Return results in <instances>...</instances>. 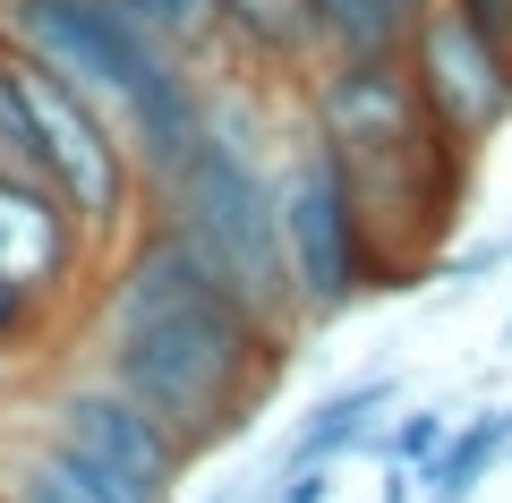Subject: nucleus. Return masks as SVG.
Listing matches in <instances>:
<instances>
[{"mask_svg":"<svg viewBox=\"0 0 512 503\" xmlns=\"http://www.w3.org/2000/svg\"><path fill=\"white\" fill-rule=\"evenodd\" d=\"M0 43H18L43 69H60L69 86H86L120 120L128 154H137V180H163L205 128L197 60L154 43L120 0H0Z\"/></svg>","mask_w":512,"mask_h":503,"instance_id":"nucleus-3","label":"nucleus"},{"mask_svg":"<svg viewBox=\"0 0 512 503\" xmlns=\"http://www.w3.org/2000/svg\"><path fill=\"white\" fill-rule=\"evenodd\" d=\"M35 435H52L60 452L94 461L103 478L137 486L146 503H171V495H180V478H188V444L171 427H154V418L137 410L111 376H94V367H86V376H69L35 410Z\"/></svg>","mask_w":512,"mask_h":503,"instance_id":"nucleus-7","label":"nucleus"},{"mask_svg":"<svg viewBox=\"0 0 512 503\" xmlns=\"http://www.w3.org/2000/svg\"><path fill=\"white\" fill-rule=\"evenodd\" d=\"M393 393H402L393 376H359V384H342V393H325V401L291 427V444H282L274 469H291V461H342L350 444H367V435H376V418L393 410Z\"/></svg>","mask_w":512,"mask_h":503,"instance_id":"nucleus-11","label":"nucleus"},{"mask_svg":"<svg viewBox=\"0 0 512 503\" xmlns=\"http://www.w3.org/2000/svg\"><path fill=\"white\" fill-rule=\"evenodd\" d=\"M308 137L342 162V188L367 222V248L384 265V290L436 248V231L461 214L470 154L427 120L419 77L402 52H325L308 86Z\"/></svg>","mask_w":512,"mask_h":503,"instance_id":"nucleus-2","label":"nucleus"},{"mask_svg":"<svg viewBox=\"0 0 512 503\" xmlns=\"http://www.w3.org/2000/svg\"><path fill=\"white\" fill-rule=\"evenodd\" d=\"M86 273H94V239H86V222L69 214V197H60L43 171L0 162V282L26 290L43 316H60Z\"/></svg>","mask_w":512,"mask_h":503,"instance_id":"nucleus-9","label":"nucleus"},{"mask_svg":"<svg viewBox=\"0 0 512 503\" xmlns=\"http://www.w3.org/2000/svg\"><path fill=\"white\" fill-rule=\"evenodd\" d=\"M444 9H453L461 26H478L487 43H504V52H512V0H444Z\"/></svg>","mask_w":512,"mask_h":503,"instance_id":"nucleus-16","label":"nucleus"},{"mask_svg":"<svg viewBox=\"0 0 512 503\" xmlns=\"http://www.w3.org/2000/svg\"><path fill=\"white\" fill-rule=\"evenodd\" d=\"M419 0H316V35L325 52H402Z\"/></svg>","mask_w":512,"mask_h":503,"instance_id":"nucleus-13","label":"nucleus"},{"mask_svg":"<svg viewBox=\"0 0 512 503\" xmlns=\"http://www.w3.org/2000/svg\"><path fill=\"white\" fill-rule=\"evenodd\" d=\"M444 435H453V418H444V410H402V418H393V435H367V444H376L384 461H402V469H427L444 452Z\"/></svg>","mask_w":512,"mask_h":503,"instance_id":"nucleus-14","label":"nucleus"},{"mask_svg":"<svg viewBox=\"0 0 512 503\" xmlns=\"http://www.w3.org/2000/svg\"><path fill=\"white\" fill-rule=\"evenodd\" d=\"M274 214H282V256H291V290H299V324L342 316L350 299L384 290V265L367 248V222L342 188V162L325 154L316 137L291 145L274 180Z\"/></svg>","mask_w":512,"mask_h":503,"instance_id":"nucleus-6","label":"nucleus"},{"mask_svg":"<svg viewBox=\"0 0 512 503\" xmlns=\"http://www.w3.org/2000/svg\"><path fill=\"white\" fill-rule=\"evenodd\" d=\"M410 486H419V469H402V461H384V495H376V503H410Z\"/></svg>","mask_w":512,"mask_h":503,"instance_id":"nucleus-17","label":"nucleus"},{"mask_svg":"<svg viewBox=\"0 0 512 503\" xmlns=\"http://www.w3.org/2000/svg\"><path fill=\"white\" fill-rule=\"evenodd\" d=\"M0 60H9V86L26 103V128H35V171L69 197V214L94 239V256H111L128 239V222L146 214V180H137V154H128L120 120L86 86L43 69L35 52H18V43H0Z\"/></svg>","mask_w":512,"mask_h":503,"instance_id":"nucleus-5","label":"nucleus"},{"mask_svg":"<svg viewBox=\"0 0 512 503\" xmlns=\"http://www.w3.org/2000/svg\"><path fill=\"white\" fill-rule=\"evenodd\" d=\"M402 60H410V77H419L427 120H436L461 154H478V145L512 120V52L487 43L478 26H461L444 0H419V18H410V35H402Z\"/></svg>","mask_w":512,"mask_h":503,"instance_id":"nucleus-8","label":"nucleus"},{"mask_svg":"<svg viewBox=\"0 0 512 503\" xmlns=\"http://www.w3.org/2000/svg\"><path fill=\"white\" fill-rule=\"evenodd\" d=\"M0 503H94V486L69 469V452L43 444L35 427L0 452Z\"/></svg>","mask_w":512,"mask_h":503,"instance_id":"nucleus-12","label":"nucleus"},{"mask_svg":"<svg viewBox=\"0 0 512 503\" xmlns=\"http://www.w3.org/2000/svg\"><path fill=\"white\" fill-rule=\"evenodd\" d=\"M52 324H60V316H43V307L26 299V290H9V282H0V359H26V350H35L43 333H52Z\"/></svg>","mask_w":512,"mask_h":503,"instance_id":"nucleus-15","label":"nucleus"},{"mask_svg":"<svg viewBox=\"0 0 512 503\" xmlns=\"http://www.w3.org/2000/svg\"><path fill=\"white\" fill-rule=\"evenodd\" d=\"M205 18L231 52H248L256 69H316L325 35H316V0H205Z\"/></svg>","mask_w":512,"mask_h":503,"instance_id":"nucleus-10","label":"nucleus"},{"mask_svg":"<svg viewBox=\"0 0 512 503\" xmlns=\"http://www.w3.org/2000/svg\"><path fill=\"white\" fill-rule=\"evenodd\" d=\"M146 214H163L265 324L299 333V290H291V256H282V214H274V171L214 111V94H205L197 145L171 162L163 180H146Z\"/></svg>","mask_w":512,"mask_h":503,"instance_id":"nucleus-4","label":"nucleus"},{"mask_svg":"<svg viewBox=\"0 0 512 503\" xmlns=\"http://www.w3.org/2000/svg\"><path fill=\"white\" fill-rule=\"evenodd\" d=\"M94 376H111L154 427L188 444V461L239 444L265 393L291 367V333L265 324L163 214H137L111 248V273L86 316Z\"/></svg>","mask_w":512,"mask_h":503,"instance_id":"nucleus-1","label":"nucleus"}]
</instances>
